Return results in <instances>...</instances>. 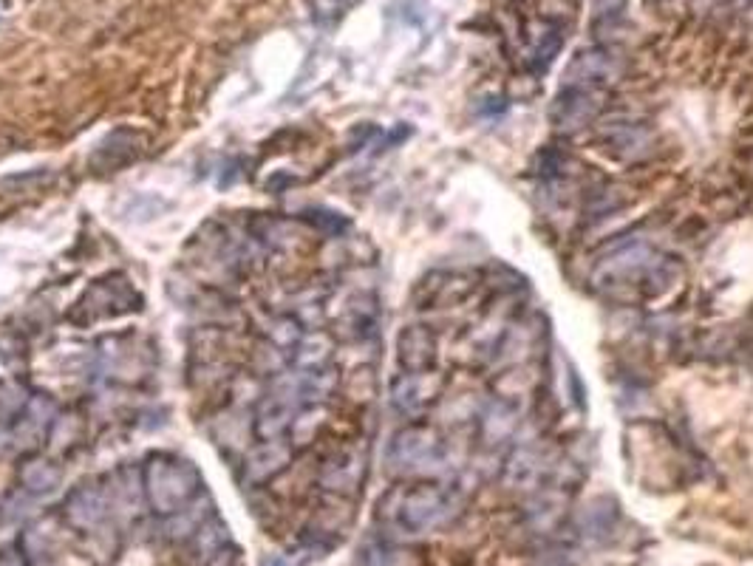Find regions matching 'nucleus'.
<instances>
[{"label": "nucleus", "mask_w": 753, "mask_h": 566, "mask_svg": "<svg viewBox=\"0 0 753 566\" xmlns=\"http://www.w3.org/2000/svg\"><path fill=\"white\" fill-rule=\"evenodd\" d=\"M142 487L151 501L153 513L176 516L190 501L199 499L204 479L199 467L176 453H153L142 467Z\"/></svg>", "instance_id": "f257e3e1"}, {"label": "nucleus", "mask_w": 753, "mask_h": 566, "mask_svg": "<svg viewBox=\"0 0 753 566\" xmlns=\"http://www.w3.org/2000/svg\"><path fill=\"white\" fill-rule=\"evenodd\" d=\"M397 357H400L402 371L408 374H422L431 371L436 363V337L425 326H405L397 340Z\"/></svg>", "instance_id": "423d86ee"}, {"label": "nucleus", "mask_w": 753, "mask_h": 566, "mask_svg": "<svg viewBox=\"0 0 753 566\" xmlns=\"http://www.w3.org/2000/svg\"><path fill=\"white\" fill-rule=\"evenodd\" d=\"M63 516L77 530H94L108 516V501L94 484H83V487L68 493L66 504H63Z\"/></svg>", "instance_id": "0eeeda50"}, {"label": "nucleus", "mask_w": 753, "mask_h": 566, "mask_svg": "<svg viewBox=\"0 0 753 566\" xmlns=\"http://www.w3.org/2000/svg\"><path fill=\"white\" fill-rule=\"evenodd\" d=\"M436 450H439L436 431L425 428V425H411V428L397 433V439H394V445H391V462L397 467L414 470V467L434 462Z\"/></svg>", "instance_id": "39448f33"}, {"label": "nucleus", "mask_w": 753, "mask_h": 566, "mask_svg": "<svg viewBox=\"0 0 753 566\" xmlns=\"http://www.w3.org/2000/svg\"><path fill=\"white\" fill-rule=\"evenodd\" d=\"M385 501H391V510H385V516L391 518L394 527H400L405 533L434 530L451 516V501H448V493L439 484L425 482L414 484V487H402Z\"/></svg>", "instance_id": "f03ea898"}, {"label": "nucleus", "mask_w": 753, "mask_h": 566, "mask_svg": "<svg viewBox=\"0 0 753 566\" xmlns=\"http://www.w3.org/2000/svg\"><path fill=\"white\" fill-rule=\"evenodd\" d=\"M20 482L29 493H51L60 484V470L46 462V459H29L26 465L20 467Z\"/></svg>", "instance_id": "ddd939ff"}, {"label": "nucleus", "mask_w": 753, "mask_h": 566, "mask_svg": "<svg viewBox=\"0 0 753 566\" xmlns=\"http://www.w3.org/2000/svg\"><path fill=\"white\" fill-rule=\"evenodd\" d=\"M431 371H422V374H400L394 385H391V402L394 408L405 414V417H414V414H422L428 408V402L434 400L436 385L428 380Z\"/></svg>", "instance_id": "6e6552de"}, {"label": "nucleus", "mask_w": 753, "mask_h": 566, "mask_svg": "<svg viewBox=\"0 0 753 566\" xmlns=\"http://www.w3.org/2000/svg\"><path fill=\"white\" fill-rule=\"evenodd\" d=\"M615 77V63L606 51H581L567 68V85L581 88H601Z\"/></svg>", "instance_id": "9d476101"}, {"label": "nucleus", "mask_w": 753, "mask_h": 566, "mask_svg": "<svg viewBox=\"0 0 753 566\" xmlns=\"http://www.w3.org/2000/svg\"><path fill=\"white\" fill-rule=\"evenodd\" d=\"M286 459H289V450L272 439V442H264L261 448L252 453L247 470H250V476L255 482H264L269 476H275L278 470H284Z\"/></svg>", "instance_id": "f8f14e48"}, {"label": "nucleus", "mask_w": 753, "mask_h": 566, "mask_svg": "<svg viewBox=\"0 0 753 566\" xmlns=\"http://www.w3.org/2000/svg\"><path fill=\"white\" fill-rule=\"evenodd\" d=\"M402 552H397L391 544H366L360 558H357V566H402Z\"/></svg>", "instance_id": "4468645a"}, {"label": "nucleus", "mask_w": 753, "mask_h": 566, "mask_svg": "<svg viewBox=\"0 0 753 566\" xmlns=\"http://www.w3.org/2000/svg\"><path fill=\"white\" fill-rule=\"evenodd\" d=\"M134 309H139V298H136L134 286L125 281V278H119V275H108V278L97 281L85 292L83 300L77 303L74 315L85 312L80 323H91V320H100V317L128 315Z\"/></svg>", "instance_id": "7ed1b4c3"}, {"label": "nucleus", "mask_w": 753, "mask_h": 566, "mask_svg": "<svg viewBox=\"0 0 753 566\" xmlns=\"http://www.w3.org/2000/svg\"><path fill=\"white\" fill-rule=\"evenodd\" d=\"M360 476H363L360 459L352 456V453H340V456H335L326 465L320 482H323V487H329V490H352V487L360 484Z\"/></svg>", "instance_id": "9b49d317"}, {"label": "nucleus", "mask_w": 753, "mask_h": 566, "mask_svg": "<svg viewBox=\"0 0 753 566\" xmlns=\"http://www.w3.org/2000/svg\"><path fill=\"white\" fill-rule=\"evenodd\" d=\"M303 218L312 224V227H318L323 233H343L346 227H349V221L340 216V213H332V210H309V213H303Z\"/></svg>", "instance_id": "2eb2a0df"}, {"label": "nucleus", "mask_w": 753, "mask_h": 566, "mask_svg": "<svg viewBox=\"0 0 753 566\" xmlns=\"http://www.w3.org/2000/svg\"><path fill=\"white\" fill-rule=\"evenodd\" d=\"M606 148L623 162H643L654 153V134L646 125H618L606 134Z\"/></svg>", "instance_id": "1a4fd4ad"}, {"label": "nucleus", "mask_w": 753, "mask_h": 566, "mask_svg": "<svg viewBox=\"0 0 753 566\" xmlns=\"http://www.w3.org/2000/svg\"><path fill=\"white\" fill-rule=\"evenodd\" d=\"M0 566H20V558H17L15 552H0Z\"/></svg>", "instance_id": "dca6fc26"}, {"label": "nucleus", "mask_w": 753, "mask_h": 566, "mask_svg": "<svg viewBox=\"0 0 753 566\" xmlns=\"http://www.w3.org/2000/svg\"><path fill=\"white\" fill-rule=\"evenodd\" d=\"M598 114V94L595 88H581V85H564V91L555 97L550 105V119L558 131H581Z\"/></svg>", "instance_id": "20e7f679"}]
</instances>
